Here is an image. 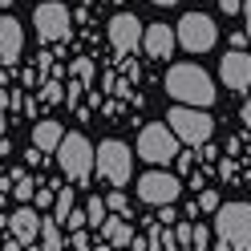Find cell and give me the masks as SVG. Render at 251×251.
Listing matches in <instances>:
<instances>
[{"label": "cell", "instance_id": "6da1fadb", "mask_svg": "<svg viewBox=\"0 0 251 251\" xmlns=\"http://www.w3.org/2000/svg\"><path fill=\"white\" fill-rule=\"evenodd\" d=\"M166 93L175 101H182V105H215V81H211V73L207 69H199V65H191V61H182V65H170L166 69Z\"/></svg>", "mask_w": 251, "mask_h": 251}, {"label": "cell", "instance_id": "7a4b0ae2", "mask_svg": "<svg viewBox=\"0 0 251 251\" xmlns=\"http://www.w3.org/2000/svg\"><path fill=\"white\" fill-rule=\"evenodd\" d=\"M215 247L251 251V202H223L215 211Z\"/></svg>", "mask_w": 251, "mask_h": 251}, {"label": "cell", "instance_id": "3957f363", "mask_svg": "<svg viewBox=\"0 0 251 251\" xmlns=\"http://www.w3.org/2000/svg\"><path fill=\"white\" fill-rule=\"evenodd\" d=\"M57 166L73 182H89V175L98 170V146H89L85 134H65L57 146Z\"/></svg>", "mask_w": 251, "mask_h": 251}, {"label": "cell", "instance_id": "277c9868", "mask_svg": "<svg viewBox=\"0 0 251 251\" xmlns=\"http://www.w3.org/2000/svg\"><path fill=\"white\" fill-rule=\"evenodd\" d=\"M178 134L170 130V122H150L142 126V134H138V158H146L154 166H166V162H175L178 158Z\"/></svg>", "mask_w": 251, "mask_h": 251}, {"label": "cell", "instance_id": "5b68a950", "mask_svg": "<svg viewBox=\"0 0 251 251\" xmlns=\"http://www.w3.org/2000/svg\"><path fill=\"white\" fill-rule=\"evenodd\" d=\"M166 122H170V130L178 134L182 146H202V142L215 134V122H211V114H207L202 105H182V101H178V105L166 114Z\"/></svg>", "mask_w": 251, "mask_h": 251}, {"label": "cell", "instance_id": "8992f818", "mask_svg": "<svg viewBox=\"0 0 251 251\" xmlns=\"http://www.w3.org/2000/svg\"><path fill=\"white\" fill-rule=\"evenodd\" d=\"M130 170H134V154H130L126 142L109 138V142L98 146V175L109 186H126V182H130Z\"/></svg>", "mask_w": 251, "mask_h": 251}, {"label": "cell", "instance_id": "52a82bcc", "mask_svg": "<svg viewBox=\"0 0 251 251\" xmlns=\"http://www.w3.org/2000/svg\"><path fill=\"white\" fill-rule=\"evenodd\" d=\"M182 195V178L178 175H166V170H146L138 178V199L150 202V207H166V202H178Z\"/></svg>", "mask_w": 251, "mask_h": 251}, {"label": "cell", "instance_id": "ba28073f", "mask_svg": "<svg viewBox=\"0 0 251 251\" xmlns=\"http://www.w3.org/2000/svg\"><path fill=\"white\" fill-rule=\"evenodd\" d=\"M219 41V28L211 17H202V12H186L178 21V45L186 53H207L211 45Z\"/></svg>", "mask_w": 251, "mask_h": 251}, {"label": "cell", "instance_id": "9c48e42d", "mask_svg": "<svg viewBox=\"0 0 251 251\" xmlns=\"http://www.w3.org/2000/svg\"><path fill=\"white\" fill-rule=\"evenodd\" d=\"M37 37L41 41H65L69 37V8L57 4V0H45V4H37Z\"/></svg>", "mask_w": 251, "mask_h": 251}, {"label": "cell", "instance_id": "30bf717a", "mask_svg": "<svg viewBox=\"0 0 251 251\" xmlns=\"http://www.w3.org/2000/svg\"><path fill=\"white\" fill-rule=\"evenodd\" d=\"M142 37H146V28H142V21H138L134 12H118V17L109 21V45H114L118 53H134L138 45H142Z\"/></svg>", "mask_w": 251, "mask_h": 251}, {"label": "cell", "instance_id": "8fae6325", "mask_svg": "<svg viewBox=\"0 0 251 251\" xmlns=\"http://www.w3.org/2000/svg\"><path fill=\"white\" fill-rule=\"evenodd\" d=\"M219 77H223L227 89L243 93V89L251 85V53H243V49H227V57L219 61Z\"/></svg>", "mask_w": 251, "mask_h": 251}, {"label": "cell", "instance_id": "7c38bea8", "mask_svg": "<svg viewBox=\"0 0 251 251\" xmlns=\"http://www.w3.org/2000/svg\"><path fill=\"white\" fill-rule=\"evenodd\" d=\"M4 223H8V231L28 247V243L41 239V223H45V219H37V207H33V202H25V207H17V211L4 219Z\"/></svg>", "mask_w": 251, "mask_h": 251}, {"label": "cell", "instance_id": "4fadbf2b", "mask_svg": "<svg viewBox=\"0 0 251 251\" xmlns=\"http://www.w3.org/2000/svg\"><path fill=\"white\" fill-rule=\"evenodd\" d=\"M175 41H178V28H166V25H146L142 49H146L150 57H170V53H175Z\"/></svg>", "mask_w": 251, "mask_h": 251}, {"label": "cell", "instance_id": "5bb4252c", "mask_svg": "<svg viewBox=\"0 0 251 251\" xmlns=\"http://www.w3.org/2000/svg\"><path fill=\"white\" fill-rule=\"evenodd\" d=\"M21 49H25V28H21V21L0 17V57H4V61H17Z\"/></svg>", "mask_w": 251, "mask_h": 251}, {"label": "cell", "instance_id": "9a60e30c", "mask_svg": "<svg viewBox=\"0 0 251 251\" xmlns=\"http://www.w3.org/2000/svg\"><path fill=\"white\" fill-rule=\"evenodd\" d=\"M61 138H65L61 122H37V126H33V146H37L41 154H57Z\"/></svg>", "mask_w": 251, "mask_h": 251}, {"label": "cell", "instance_id": "2e32d148", "mask_svg": "<svg viewBox=\"0 0 251 251\" xmlns=\"http://www.w3.org/2000/svg\"><path fill=\"white\" fill-rule=\"evenodd\" d=\"M101 243H109V247H130V243H134V231L126 227V219H105V223H101Z\"/></svg>", "mask_w": 251, "mask_h": 251}, {"label": "cell", "instance_id": "e0dca14e", "mask_svg": "<svg viewBox=\"0 0 251 251\" xmlns=\"http://www.w3.org/2000/svg\"><path fill=\"white\" fill-rule=\"evenodd\" d=\"M61 243H65V239H61V219L49 215V219L41 223V247H45V251H57Z\"/></svg>", "mask_w": 251, "mask_h": 251}, {"label": "cell", "instance_id": "ac0fdd59", "mask_svg": "<svg viewBox=\"0 0 251 251\" xmlns=\"http://www.w3.org/2000/svg\"><path fill=\"white\" fill-rule=\"evenodd\" d=\"M12 178H17V186H12V195H17L21 202H33L37 186H33V178H28V170H12Z\"/></svg>", "mask_w": 251, "mask_h": 251}, {"label": "cell", "instance_id": "d6986e66", "mask_svg": "<svg viewBox=\"0 0 251 251\" xmlns=\"http://www.w3.org/2000/svg\"><path fill=\"white\" fill-rule=\"evenodd\" d=\"M85 211H89V227H98V231H101V223L109 219V215H105V211H109V202H101L98 195H93V199L85 202Z\"/></svg>", "mask_w": 251, "mask_h": 251}, {"label": "cell", "instance_id": "ffe728a7", "mask_svg": "<svg viewBox=\"0 0 251 251\" xmlns=\"http://www.w3.org/2000/svg\"><path fill=\"white\" fill-rule=\"evenodd\" d=\"M69 211H73V191H69V186H61V191H57V202H53V215L65 219Z\"/></svg>", "mask_w": 251, "mask_h": 251}, {"label": "cell", "instance_id": "44dd1931", "mask_svg": "<svg viewBox=\"0 0 251 251\" xmlns=\"http://www.w3.org/2000/svg\"><path fill=\"white\" fill-rule=\"evenodd\" d=\"M53 202H57V195L49 191V186H37V195H33V207H37V211H53Z\"/></svg>", "mask_w": 251, "mask_h": 251}, {"label": "cell", "instance_id": "7402d4cb", "mask_svg": "<svg viewBox=\"0 0 251 251\" xmlns=\"http://www.w3.org/2000/svg\"><path fill=\"white\" fill-rule=\"evenodd\" d=\"M175 239H178V247H195V227L186 223V219H178V227H175Z\"/></svg>", "mask_w": 251, "mask_h": 251}, {"label": "cell", "instance_id": "603a6c76", "mask_svg": "<svg viewBox=\"0 0 251 251\" xmlns=\"http://www.w3.org/2000/svg\"><path fill=\"white\" fill-rule=\"evenodd\" d=\"M61 223H65V227H69V231H81V227H85V223H89V211H77V207H73V211H69V215H65V219H61Z\"/></svg>", "mask_w": 251, "mask_h": 251}, {"label": "cell", "instance_id": "cb8c5ba5", "mask_svg": "<svg viewBox=\"0 0 251 251\" xmlns=\"http://www.w3.org/2000/svg\"><path fill=\"white\" fill-rule=\"evenodd\" d=\"M219 207H223V202H219V191H202V195H199V211H211V215H215Z\"/></svg>", "mask_w": 251, "mask_h": 251}, {"label": "cell", "instance_id": "d4e9b609", "mask_svg": "<svg viewBox=\"0 0 251 251\" xmlns=\"http://www.w3.org/2000/svg\"><path fill=\"white\" fill-rule=\"evenodd\" d=\"M105 202H109V211H114V215H126V211H130V202H126V195H122V191H109V199H105Z\"/></svg>", "mask_w": 251, "mask_h": 251}, {"label": "cell", "instance_id": "484cf974", "mask_svg": "<svg viewBox=\"0 0 251 251\" xmlns=\"http://www.w3.org/2000/svg\"><path fill=\"white\" fill-rule=\"evenodd\" d=\"M73 77L89 81V77H93V61H89V57H77V61H73Z\"/></svg>", "mask_w": 251, "mask_h": 251}, {"label": "cell", "instance_id": "4316f807", "mask_svg": "<svg viewBox=\"0 0 251 251\" xmlns=\"http://www.w3.org/2000/svg\"><path fill=\"white\" fill-rule=\"evenodd\" d=\"M69 247H77V251H85V247H89V235H85V227H81V231H69Z\"/></svg>", "mask_w": 251, "mask_h": 251}, {"label": "cell", "instance_id": "83f0119b", "mask_svg": "<svg viewBox=\"0 0 251 251\" xmlns=\"http://www.w3.org/2000/svg\"><path fill=\"white\" fill-rule=\"evenodd\" d=\"M195 247H199V251L211 247V231H207V227H195Z\"/></svg>", "mask_w": 251, "mask_h": 251}, {"label": "cell", "instance_id": "f1b7e54d", "mask_svg": "<svg viewBox=\"0 0 251 251\" xmlns=\"http://www.w3.org/2000/svg\"><path fill=\"white\" fill-rule=\"evenodd\" d=\"M219 8H223V12H231V17H235V12L243 8V0H219Z\"/></svg>", "mask_w": 251, "mask_h": 251}, {"label": "cell", "instance_id": "f546056e", "mask_svg": "<svg viewBox=\"0 0 251 251\" xmlns=\"http://www.w3.org/2000/svg\"><path fill=\"white\" fill-rule=\"evenodd\" d=\"M81 89H85V81L77 77V85H69V105H77V98H81Z\"/></svg>", "mask_w": 251, "mask_h": 251}, {"label": "cell", "instance_id": "4dcf8cb0", "mask_svg": "<svg viewBox=\"0 0 251 251\" xmlns=\"http://www.w3.org/2000/svg\"><path fill=\"white\" fill-rule=\"evenodd\" d=\"M0 138H4V101H0Z\"/></svg>", "mask_w": 251, "mask_h": 251}, {"label": "cell", "instance_id": "1f68e13d", "mask_svg": "<svg viewBox=\"0 0 251 251\" xmlns=\"http://www.w3.org/2000/svg\"><path fill=\"white\" fill-rule=\"evenodd\" d=\"M239 118H243V122H251V101L243 105V114H239Z\"/></svg>", "mask_w": 251, "mask_h": 251}, {"label": "cell", "instance_id": "d6a6232c", "mask_svg": "<svg viewBox=\"0 0 251 251\" xmlns=\"http://www.w3.org/2000/svg\"><path fill=\"white\" fill-rule=\"evenodd\" d=\"M154 4H158V8H170V4H178V0H154Z\"/></svg>", "mask_w": 251, "mask_h": 251}, {"label": "cell", "instance_id": "836d02e7", "mask_svg": "<svg viewBox=\"0 0 251 251\" xmlns=\"http://www.w3.org/2000/svg\"><path fill=\"white\" fill-rule=\"evenodd\" d=\"M247 37H251V0H247Z\"/></svg>", "mask_w": 251, "mask_h": 251}, {"label": "cell", "instance_id": "e575fe53", "mask_svg": "<svg viewBox=\"0 0 251 251\" xmlns=\"http://www.w3.org/2000/svg\"><path fill=\"white\" fill-rule=\"evenodd\" d=\"M8 4H12V0H0V8H8Z\"/></svg>", "mask_w": 251, "mask_h": 251}, {"label": "cell", "instance_id": "d590c367", "mask_svg": "<svg viewBox=\"0 0 251 251\" xmlns=\"http://www.w3.org/2000/svg\"><path fill=\"white\" fill-rule=\"evenodd\" d=\"M0 170H4V162H0Z\"/></svg>", "mask_w": 251, "mask_h": 251}]
</instances>
